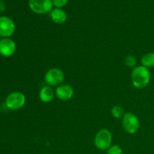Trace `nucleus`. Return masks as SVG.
Returning <instances> with one entry per match:
<instances>
[{"label":"nucleus","mask_w":154,"mask_h":154,"mask_svg":"<svg viewBox=\"0 0 154 154\" xmlns=\"http://www.w3.org/2000/svg\"><path fill=\"white\" fill-rule=\"evenodd\" d=\"M131 80L134 87L143 89L147 87L150 81V72L147 68L143 66H136L132 70Z\"/></svg>","instance_id":"1"},{"label":"nucleus","mask_w":154,"mask_h":154,"mask_svg":"<svg viewBox=\"0 0 154 154\" xmlns=\"http://www.w3.org/2000/svg\"><path fill=\"white\" fill-rule=\"evenodd\" d=\"M111 143H112V135L108 129H101L95 136L94 144L99 150L107 151V150L111 146Z\"/></svg>","instance_id":"2"},{"label":"nucleus","mask_w":154,"mask_h":154,"mask_svg":"<svg viewBox=\"0 0 154 154\" xmlns=\"http://www.w3.org/2000/svg\"><path fill=\"white\" fill-rule=\"evenodd\" d=\"M65 79V74L61 69L52 68L45 75V83L51 87H59L63 84Z\"/></svg>","instance_id":"3"},{"label":"nucleus","mask_w":154,"mask_h":154,"mask_svg":"<svg viewBox=\"0 0 154 154\" xmlns=\"http://www.w3.org/2000/svg\"><path fill=\"white\" fill-rule=\"evenodd\" d=\"M26 103V96L20 92H14L6 98L5 104L8 109L17 111L24 106Z\"/></svg>","instance_id":"4"},{"label":"nucleus","mask_w":154,"mask_h":154,"mask_svg":"<svg viewBox=\"0 0 154 154\" xmlns=\"http://www.w3.org/2000/svg\"><path fill=\"white\" fill-rule=\"evenodd\" d=\"M124 130L129 134H135L140 128V121L138 117L132 113H126L122 121Z\"/></svg>","instance_id":"5"},{"label":"nucleus","mask_w":154,"mask_h":154,"mask_svg":"<svg viewBox=\"0 0 154 154\" xmlns=\"http://www.w3.org/2000/svg\"><path fill=\"white\" fill-rule=\"evenodd\" d=\"M29 5L33 12L38 14H44L53 10L52 0H29Z\"/></svg>","instance_id":"6"},{"label":"nucleus","mask_w":154,"mask_h":154,"mask_svg":"<svg viewBox=\"0 0 154 154\" xmlns=\"http://www.w3.org/2000/svg\"><path fill=\"white\" fill-rule=\"evenodd\" d=\"M15 31V24L11 18L8 17H0V36L8 38Z\"/></svg>","instance_id":"7"},{"label":"nucleus","mask_w":154,"mask_h":154,"mask_svg":"<svg viewBox=\"0 0 154 154\" xmlns=\"http://www.w3.org/2000/svg\"><path fill=\"white\" fill-rule=\"evenodd\" d=\"M16 51V44L11 39L5 38L0 41V54L3 57H8L13 55Z\"/></svg>","instance_id":"8"},{"label":"nucleus","mask_w":154,"mask_h":154,"mask_svg":"<svg viewBox=\"0 0 154 154\" xmlns=\"http://www.w3.org/2000/svg\"><path fill=\"white\" fill-rule=\"evenodd\" d=\"M74 93V89L72 86L69 84H63L56 89L55 96L60 100L67 101L73 97Z\"/></svg>","instance_id":"9"},{"label":"nucleus","mask_w":154,"mask_h":154,"mask_svg":"<svg viewBox=\"0 0 154 154\" xmlns=\"http://www.w3.org/2000/svg\"><path fill=\"white\" fill-rule=\"evenodd\" d=\"M55 96V91L51 86H45L41 89L39 92V99L45 103L51 102Z\"/></svg>","instance_id":"10"},{"label":"nucleus","mask_w":154,"mask_h":154,"mask_svg":"<svg viewBox=\"0 0 154 154\" xmlns=\"http://www.w3.org/2000/svg\"><path fill=\"white\" fill-rule=\"evenodd\" d=\"M51 17L55 23L63 24L67 20V14L63 9L55 8L51 11Z\"/></svg>","instance_id":"11"},{"label":"nucleus","mask_w":154,"mask_h":154,"mask_svg":"<svg viewBox=\"0 0 154 154\" xmlns=\"http://www.w3.org/2000/svg\"><path fill=\"white\" fill-rule=\"evenodd\" d=\"M141 64L146 68H150L154 66V53H147L141 58Z\"/></svg>","instance_id":"12"},{"label":"nucleus","mask_w":154,"mask_h":154,"mask_svg":"<svg viewBox=\"0 0 154 154\" xmlns=\"http://www.w3.org/2000/svg\"><path fill=\"white\" fill-rule=\"evenodd\" d=\"M111 114L116 119H123L126 114L124 109L121 106L116 105L111 109Z\"/></svg>","instance_id":"13"},{"label":"nucleus","mask_w":154,"mask_h":154,"mask_svg":"<svg viewBox=\"0 0 154 154\" xmlns=\"http://www.w3.org/2000/svg\"><path fill=\"white\" fill-rule=\"evenodd\" d=\"M107 154H123V149L117 144L111 145L107 150Z\"/></svg>","instance_id":"14"},{"label":"nucleus","mask_w":154,"mask_h":154,"mask_svg":"<svg viewBox=\"0 0 154 154\" xmlns=\"http://www.w3.org/2000/svg\"><path fill=\"white\" fill-rule=\"evenodd\" d=\"M125 63L129 67H136L137 60L133 55H128L125 58Z\"/></svg>","instance_id":"15"},{"label":"nucleus","mask_w":154,"mask_h":154,"mask_svg":"<svg viewBox=\"0 0 154 154\" xmlns=\"http://www.w3.org/2000/svg\"><path fill=\"white\" fill-rule=\"evenodd\" d=\"M69 0H52L53 5L57 8H60L66 5L68 3Z\"/></svg>","instance_id":"16"},{"label":"nucleus","mask_w":154,"mask_h":154,"mask_svg":"<svg viewBox=\"0 0 154 154\" xmlns=\"http://www.w3.org/2000/svg\"><path fill=\"white\" fill-rule=\"evenodd\" d=\"M5 10V5L2 1H0V12H3Z\"/></svg>","instance_id":"17"}]
</instances>
